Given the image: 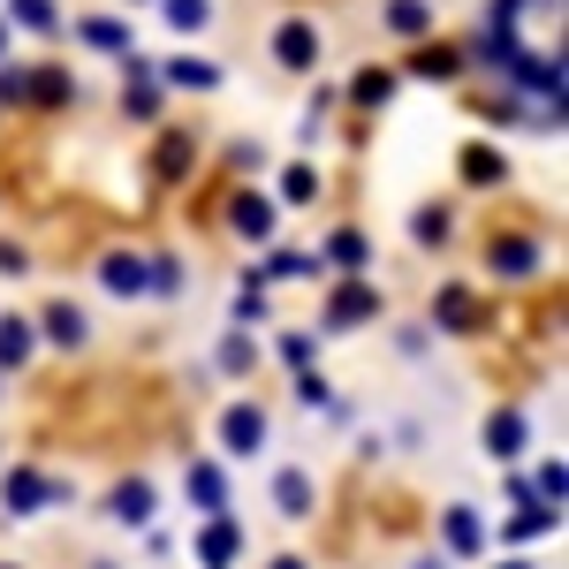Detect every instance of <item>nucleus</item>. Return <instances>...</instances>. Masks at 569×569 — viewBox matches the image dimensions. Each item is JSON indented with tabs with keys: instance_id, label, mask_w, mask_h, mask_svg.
<instances>
[{
	"instance_id": "1",
	"label": "nucleus",
	"mask_w": 569,
	"mask_h": 569,
	"mask_svg": "<svg viewBox=\"0 0 569 569\" xmlns=\"http://www.w3.org/2000/svg\"><path fill=\"white\" fill-rule=\"evenodd\" d=\"M273 53H281L289 69H311V61H319V39H311V23H281V39H273Z\"/></svg>"
},
{
	"instance_id": "2",
	"label": "nucleus",
	"mask_w": 569,
	"mask_h": 569,
	"mask_svg": "<svg viewBox=\"0 0 569 569\" xmlns=\"http://www.w3.org/2000/svg\"><path fill=\"white\" fill-rule=\"evenodd\" d=\"M259 440H266L259 410H228V448H259Z\"/></svg>"
},
{
	"instance_id": "3",
	"label": "nucleus",
	"mask_w": 569,
	"mask_h": 569,
	"mask_svg": "<svg viewBox=\"0 0 569 569\" xmlns=\"http://www.w3.org/2000/svg\"><path fill=\"white\" fill-rule=\"evenodd\" d=\"M23 357H31V327L0 319V365H23Z\"/></svg>"
},
{
	"instance_id": "4",
	"label": "nucleus",
	"mask_w": 569,
	"mask_h": 569,
	"mask_svg": "<svg viewBox=\"0 0 569 569\" xmlns=\"http://www.w3.org/2000/svg\"><path fill=\"white\" fill-rule=\"evenodd\" d=\"M236 228H243V236H266V228H273V206L243 198V206H236Z\"/></svg>"
},
{
	"instance_id": "5",
	"label": "nucleus",
	"mask_w": 569,
	"mask_h": 569,
	"mask_svg": "<svg viewBox=\"0 0 569 569\" xmlns=\"http://www.w3.org/2000/svg\"><path fill=\"white\" fill-rule=\"evenodd\" d=\"M388 23L402 31V39H418V31H426V8H418V0H395V8H388Z\"/></svg>"
},
{
	"instance_id": "6",
	"label": "nucleus",
	"mask_w": 569,
	"mask_h": 569,
	"mask_svg": "<svg viewBox=\"0 0 569 569\" xmlns=\"http://www.w3.org/2000/svg\"><path fill=\"white\" fill-rule=\"evenodd\" d=\"M281 509H289V517H305V509H311V486L297 479V471H289V479H281Z\"/></svg>"
},
{
	"instance_id": "7",
	"label": "nucleus",
	"mask_w": 569,
	"mask_h": 569,
	"mask_svg": "<svg viewBox=\"0 0 569 569\" xmlns=\"http://www.w3.org/2000/svg\"><path fill=\"white\" fill-rule=\"evenodd\" d=\"M107 289H144V273H137V259H107Z\"/></svg>"
},
{
	"instance_id": "8",
	"label": "nucleus",
	"mask_w": 569,
	"mask_h": 569,
	"mask_svg": "<svg viewBox=\"0 0 569 569\" xmlns=\"http://www.w3.org/2000/svg\"><path fill=\"white\" fill-rule=\"evenodd\" d=\"M46 327H53V342H84V319H77V311H69V305L53 311V319H46Z\"/></svg>"
},
{
	"instance_id": "9",
	"label": "nucleus",
	"mask_w": 569,
	"mask_h": 569,
	"mask_svg": "<svg viewBox=\"0 0 569 569\" xmlns=\"http://www.w3.org/2000/svg\"><path fill=\"white\" fill-rule=\"evenodd\" d=\"M228 555H236V531H228V525H213V531H206V562H228Z\"/></svg>"
},
{
	"instance_id": "10",
	"label": "nucleus",
	"mask_w": 569,
	"mask_h": 569,
	"mask_svg": "<svg viewBox=\"0 0 569 569\" xmlns=\"http://www.w3.org/2000/svg\"><path fill=\"white\" fill-rule=\"evenodd\" d=\"M168 16H176L182 31H198V23H206V16H213V8H206V0H168Z\"/></svg>"
},
{
	"instance_id": "11",
	"label": "nucleus",
	"mask_w": 569,
	"mask_h": 569,
	"mask_svg": "<svg viewBox=\"0 0 569 569\" xmlns=\"http://www.w3.org/2000/svg\"><path fill=\"white\" fill-rule=\"evenodd\" d=\"M448 539H456V547H463V555H471V547H479V525H471V509H456V517H448Z\"/></svg>"
},
{
	"instance_id": "12",
	"label": "nucleus",
	"mask_w": 569,
	"mask_h": 569,
	"mask_svg": "<svg viewBox=\"0 0 569 569\" xmlns=\"http://www.w3.org/2000/svg\"><path fill=\"white\" fill-rule=\"evenodd\" d=\"M168 77H176V84H213V61H176Z\"/></svg>"
},
{
	"instance_id": "13",
	"label": "nucleus",
	"mask_w": 569,
	"mask_h": 569,
	"mask_svg": "<svg viewBox=\"0 0 569 569\" xmlns=\"http://www.w3.org/2000/svg\"><path fill=\"white\" fill-rule=\"evenodd\" d=\"M114 509H122V517H130V525H137V517H144L152 501H144V486H122V501H114Z\"/></svg>"
},
{
	"instance_id": "14",
	"label": "nucleus",
	"mask_w": 569,
	"mask_h": 569,
	"mask_svg": "<svg viewBox=\"0 0 569 569\" xmlns=\"http://www.w3.org/2000/svg\"><path fill=\"white\" fill-rule=\"evenodd\" d=\"M365 305H372L365 289H342V305H335V319H365Z\"/></svg>"
},
{
	"instance_id": "15",
	"label": "nucleus",
	"mask_w": 569,
	"mask_h": 569,
	"mask_svg": "<svg viewBox=\"0 0 569 569\" xmlns=\"http://www.w3.org/2000/svg\"><path fill=\"white\" fill-rule=\"evenodd\" d=\"M16 16H23V23H39V31L53 23V8H46V0H16Z\"/></svg>"
},
{
	"instance_id": "16",
	"label": "nucleus",
	"mask_w": 569,
	"mask_h": 569,
	"mask_svg": "<svg viewBox=\"0 0 569 569\" xmlns=\"http://www.w3.org/2000/svg\"><path fill=\"white\" fill-rule=\"evenodd\" d=\"M281 569H297V562H281Z\"/></svg>"
}]
</instances>
